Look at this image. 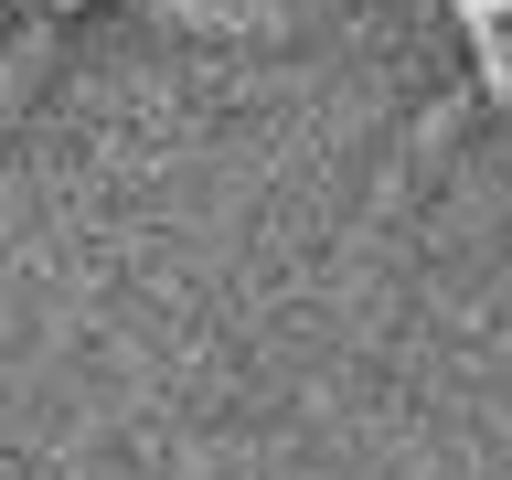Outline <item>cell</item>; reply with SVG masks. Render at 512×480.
<instances>
[{"instance_id":"6da1fadb","label":"cell","mask_w":512,"mask_h":480,"mask_svg":"<svg viewBox=\"0 0 512 480\" xmlns=\"http://www.w3.org/2000/svg\"><path fill=\"white\" fill-rule=\"evenodd\" d=\"M459 22H470V32H502V0H459Z\"/></svg>"},{"instance_id":"7a4b0ae2","label":"cell","mask_w":512,"mask_h":480,"mask_svg":"<svg viewBox=\"0 0 512 480\" xmlns=\"http://www.w3.org/2000/svg\"><path fill=\"white\" fill-rule=\"evenodd\" d=\"M43 11H86V0H43Z\"/></svg>"}]
</instances>
